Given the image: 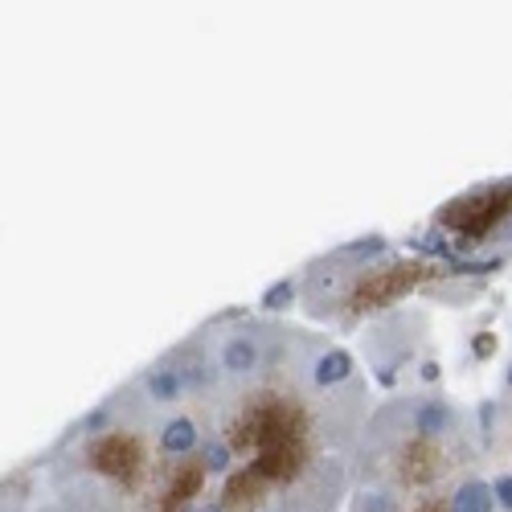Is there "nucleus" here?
Here are the masks:
<instances>
[{
  "instance_id": "f257e3e1",
  "label": "nucleus",
  "mask_w": 512,
  "mask_h": 512,
  "mask_svg": "<svg viewBox=\"0 0 512 512\" xmlns=\"http://www.w3.org/2000/svg\"><path fill=\"white\" fill-rule=\"evenodd\" d=\"M369 414L332 336L226 312L82 414L29 484L58 512H340Z\"/></svg>"
},
{
  "instance_id": "f03ea898",
  "label": "nucleus",
  "mask_w": 512,
  "mask_h": 512,
  "mask_svg": "<svg viewBox=\"0 0 512 512\" xmlns=\"http://www.w3.org/2000/svg\"><path fill=\"white\" fill-rule=\"evenodd\" d=\"M472 476L467 418L439 398H394L369 414L349 512H451Z\"/></svg>"
},
{
  "instance_id": "7ed1b4c3",
  "label": "nucleus",
  "mask_w": 512,
  "mask_h": 512,
  "mask_svg": "<svg viewBox=\"0 0 512 512\" xmlns=\"http://www.w3.org/2000/svg\"><path fill=\"white\" fill-rule=\"evenodd\" d=\"M386 246L373 242L369 254H365V263L361 259V246H349V250H340L332 254L328 263L312 267L308 275V287H304V308L316 316V320H336V316H345L349 308H377V304H386L390 295L406 283H410V271L414 267H373V254H381Z\"/></svg>"
},
{
  "instance_id": "20e7f679",
  "label": "nucleus",
  "mask_w": 512,
  "mask_h": 512,
  "mask_svg": "<svg viewBox=\"0 0 512 512\" xmlns=\"http://www.w3.org/2000/svg\"><path fill=\"white\" fill-rule=\"evenodd\" d=\"M451 512H496V488H488V480L476 472L472 480L459 488Z\"/></svg>"
},
{
  "instance_id": "39448f33",
  "label": "nucleus",
  "mask_w": 512,
  "mask_h": 512,
  "mask_svg": "<svg viewBox=\"0 0 512 512\" xmlns=\"http://www.w3.org/2000/svg\"><path fill=\"white\" fill-rule=\"evenodd\" d=\"M291 295H295V283H279L275 291H267V308H287Z\"/></svg>"
},
{
  "instance_id": "423d86ee",
  "label": "nucleus",
  "mask_w": 512,
  "mask_h": 512,
  "mask_svg": "<svg viewBox=\"0 0 512 512\" xmlns=\"http://www.w3.org/2000/svg\"><path fill=\"white\" fill-rule=\"evenodd\" d=\"M496 504H500L504 512H512V476H500V480H496Z\"/></svg>"
},
{
  "instance_id": "0eeeda50",
  "label": "nucleus",
  "mask_w": 512,
  "mask_h": 512,
  "mask_svg": "<svg viewBox=\"0 0 512 512\" xmlns=\"http://www.w3.org/2000/svg\"><path fill=\"white\" fill-rule=\"evenodd\" d=\"M508 390H512V369H508Z\"/></svg>"
}]
</instances>
